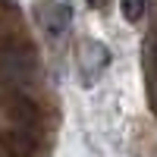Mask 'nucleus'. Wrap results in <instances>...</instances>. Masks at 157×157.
<instances>
[{"mask_svg": "<svg viewBox=\"0 0 157 157\" xmlns=\"http://www.w3.org/2000/svg\"><path fill=\"white\" fill-rule=\"evenodd\" d=\"M110 66V50L98 44V41H85L78 47V69H82L85 85H94L98 78L104 75V69Z\"/></svg>", "mask_w": 157, "mask_h": 157, "instance_id": "4", "label": "nucleus"}, {"mask_svg": "<svg viewBox=\"0 0 157 157\" xmlns=\"http://www.w3.org/2000/svg\"><path fill=\"white\" fill-rule=\"evenodd\" d=\"M85 3H88L91 10H107V3H110V0H85Z\"/></svg>", "mask_w": 157, "mask_h": 157, "instance_id": "6", "label": "nucleus"}, {"mask_svg": "<svg viewBox=\"0 0 157 157\" xmlns=\"http://www.w3.org/2000/svg\"><path fill=\"white\" fill-rule=\"evenodd\" d=\"M38 63H35V50L22 41V35L0 29V88L13 91H29L35 82Z\"/></svg>", "mask_w": 157, "mask_h": 157, "instance_id": "1", "label": "nucleus"}, {"mask_svg": "<svg viewBox=\"0 0 157 157\" xmlns=\"http://www.w3.org/2000/svg\"><path fill=\"white\" fill-rule=\"evenodd\" d=\"M35 19H38V25L44 29L47 41H50V44H60L63 38L69 35L72 6L63 3V0H38V3H35Z\"/></svg>", "mask_w": 157, "mask_h": 157, "instance_id": "2", "label": "nucleus"}, {"mask_svg": "<svg viewBox=\"0 0 157 157\" xmlns=\"http://www.w3.org/2000/svg\"><path fill=\"white\" fill-rule=\"evenodd\" d=\"M0 157H13V154H10V148L3 145V138H0Z\"/></svg>", "mask_w": 157, "mask_h": 157, "instance_id": "7", "label": "nucleus"}, {"mask_svg": "<svg viewBox=\"0 0 157 157\" xmlns=\"http://www.w3.org/2000/svg\"><path fill=\"white\" fill-rule=\"evenodd\" d=\"M123 16L129 19V22H138L141 16H145V6H148V0H123Z\"/></svg>", "mask_w": 157, "mask_h": 157, "instance_id": "5", "label": "nucleus"}, {"mask_svg": "<svg viewBox=\"0 0 157 157\" xmlns=\"http://www.w3.org/2000/svg\"><path fill=\"white\" fill-rule=\"evenodd\" d=\"M6 116H10V126L22 129V132L41 135V129H44V113L29 91H13L6 98Z\"/></svg>", "mask_w": 157, "mask_h": 157, "instance_id": "3", "label": "nucleus"}]
</instances>
